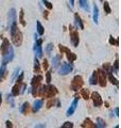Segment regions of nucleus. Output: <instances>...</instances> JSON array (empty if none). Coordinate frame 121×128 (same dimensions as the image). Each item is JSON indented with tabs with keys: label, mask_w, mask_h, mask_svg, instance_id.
<instances>
[{
	"label": "nucleus",
	"mask_w": 121,
	"mask_h": 128,
	"mask_svg": "<svg viewBox=\"0 0 121 128\" xmlns=\"http://www.w3.org/2000/svg\"><path fill=\"white\" fill-rule=\"evenodd\" d=\"M70 5H71V7H74V0H70Z\"/></svg>",
	"instance_id": "obj_47"
},
{
	"label": "nucleus",
	"mask_w": 121,
	"mask_h": 128,
	"mask_svg": "<svg viewBox=\"0 0 121 128\" xmlns=\"http://www.w3.org/2000/svg\"><path fill=\"white\" fill-rule=\"evenodd\" d=\"M70 41H71V43H72V45L74 46V47H78V45H79V33H78V31L74 30V29H72L71 27H70Z\"/></svg>",
	"instance_id": "obj_7"
},
{
	"label": "nucleus",
	"mask_w": 121,
	"mask_h": 128,
	"mask_svg": "<svg viewBox=\"0 0 121 128\" xmlns=\"http://www.w3.org/2000/svg\"><path fill=\"white\" fill-rule=\"evenodd\" d=\"M81 96L84 98V99H88L89 98V92H88V90L86 89H82L81 90Z\"/></svg>",
	"instance_id": "obj_30"
},
{
	"label": "nucleus",
	"mask_w": 121,
	"mask_h": 128,
	"mask_svg": "<svg viewBox=\"0 0 121 128\" xmlns=\"http://www.w3.org/2000/svg\"><path fill=\"white\" fill-rule=\"evenodd\" d=\"M42 43H43V40H42V39H37L36 41H35L34 51H35V54H36V58H43Z\"/></svg>",
	"instance_id": "obj_5"
},
{
	"label": "nucleus",
	"mask_w": 121,
	"mask_h": 128,
	"mask_svg": "<svg viewBox=\"0 0 121 128\" xmlns=\"http://www.w3.org/2000/svg\"><path fill=\"white\" fill-rule=\"evenodd\" d=\"M82 127H90V128H95V127H97V125L96 124H93V122H91L89 118H86V120L84 121V123L81 125Z\"/></svg>",
	"instance_id": "obj_21"
},
{
	"label": "nucleus",
	"mask_w": 121,
	"mask_h": 128,
	"mask_svg": "<svg viewBox=\"0 0 121 128\" xmlns=\"http://www.w3.org/2000/svg\"><path fill=\"white\" fill-rule=\"evenodd\" d=\"M34 71L35 73H39V61H38V58L36 57L34 59Z\"/></svg>",
	"instance_id": "obj_31"
},
{
	"label": "nucleus",
	"mask_w": 121,
	"mask_h": 128,
	"mask_svg": "<svg viewBox=\"0 0 121 128\" xmlns=\"http://www.w3.org/2000/svg\"><path fill=\"white\" fill-rule=\"evenodd\" d=\"M103 71H104L106 74H111V73H113V66H111L108 63H106L103 65Z\"/></svg>",
	"instance_id": "obj_25"
},
{
	"label": "nucleus",
	"mask_w": 121,
	"mask_h": 128,
	"mask_svg": "<svg viewBox=\"0 0 121 128\" xmlns=\"http://www.w3.org/2000/svg\"><path fill=\"white\" fill-rule=\"evenodd\" d=\"M74 24H75V27H76V28L84 29L83 21H82L81 17L79 16V14H78V13H75V14H74Z\"/></svg>",
	"instance_id": "obj_14"
},
{
	"label": "nucleus",
	"mask_w": 121,
	"mask_h": 128,
	"mask_svg": "<svg viewBox=\"0 0 121 128\" xmlns=\"http://www.w3.org/2000/svg\"><path fill=\"white\" fill-rule=\"evenodd\" d=\"M56 94H57V90L54 85H47V92L45 94L47 98H52Z\"/></svg>",
	"instance_id": "obj_10"
},
{
	"label": "nucleus",
	"mask_w": 121,
	"mask_h": 128,
	"mask_svg": "<svg viewBox=\"0 0 121 128\" xmlns=\"http://www.w3.org/2000/svg\"><path fill=\"white\" fill-rule=\"evenodd\" d=\"M48 66H49L48 60H47V59H44V61H43V68L45 69V71H47V69H48Z\"/></svg>",
	"instance_id": "obj_39"
},
{
	"label": "nucleus",
	"mask_w": 121,
	"mask_h": 128,
	"mask_svg": "<svg viewBox=\"0 0 121 128\" xmlns=\"http://www.w3.org/2000/svg\"><path fill=\"white\" fill-rule=\"evenodd\" d=\"M52 49H53V44L52 43H49L48 45H47V47H46V52L48 54L51 53V51H52Z\"/></svg>",
	"instance_id": "obj_34"
},
{
	"label": "nucleus",
	"mask_w": 121,
	"mask_h": 128,
	"mask_svg": "<svg viewBox=\"0 0 121 128\" xmlns=\"http://www.w3.org/2000/svg\"><path fill=\"white\" fill-rule=\"evenodd\" d=\"M97 75H98V83L101 86H105L106 85V73L103 69L99 68L97 71Z\"/></svg>",
	"instance_id": "obj_6"
},
{
	"label": "nucleus",
	"mask_w": 121,
	"mask_h": 128,
	"mask_svg": "<svg viewBox=\"0 0 121 128\" xmlns=\"http://www.w3.org/2000/svg\"><path fill=\"white\" fill-rule=\"evenodd\" d=\"M42 81H43V76H42V75H37V76H34L33 78H32L31 84H32V86H34V85H39Z\"/></svg>",
	"instance_id": "obj_16"
},
{
	"label": "nucleus",
	"mask_w": 121,
	"mask_h": 128,
	"mask_svg": "<svg viewBox=\"0 0 121 128\" xmlns=\"http://www.w3.org/2000/svg\"><path fill=\"white\" fill-rule=\"evenodd\" d=\"M62 127H63V128H72L73 127V124L71 123V122H66L65 124L62 125Z\"/></svg>",
	"instance_id": "obj_37"
},
{
	"label": "nucleus",
	"mask_w": 121,
	"mask_h": 128,
	"mask_svg": "<svg viewBox=\"0 0 121 128\" xmlns=\"http://www.w3.org/2000/svg\"><path fill=\"white\" fill-rule=\"evenodd\" d=\"M11 36H12V42L14 43L15 46L19 47V46L22 44V33L18 30V29H17V31L14 34H12Z\"/></svg>",
	"instance_id": "obj_4"
},
{
	"label": "nucleus",
	"mask_w": 121,
	"mask_h": 128,
	"mask_svg": "<svg viewBox=\"0 0 121 128\" xmlns=\"http://www.w3.org/2000/svg\"><path fill=\"white\" fill-rule=\"evenodd\" d=\"M23 77H25V74L20 73V76H18V78H17V83H21L23 80Z\"/></svg>",
	"instance_id": "obj_43"
},
{
	"label": "nucleus",
	"mask_w": 121,
	"mask_h": 128,
	"mask_svg": "<svg viewBox=\"0 0 121 128\" xmlns=\"http://www.w3.org/2000/svg\"><path fill=\"white\" fill-rule=\"evenodd\" d=\"M29 107H30V105H29L28 101H26V103H23L21 105V107L19 108V112L22 113V114H27L29 111Z\"/></svg>",
	"instance_id": "obj_17"
},
{
	"label": "nucleus",
	"mask_w": 121,
	"mask_h": 128,
	"mask_svg": "<svg viewBox=\"0 0 121 128\" xmlns=\"http://www.w3.org/2000/svg\"><path fill=\"white\" fill-rule=\"evenodd\" d=\"M43 104H44V100L42 99H37L34 101L33 104V108H32V110H33V112H38L40 109H42L43 107Z\"/></svg>",
	"instance_id": "obj_13"
},
{
	"label": "nucleus",
	"mask_w": 121,
	"mask_h": 128,
	"mask_svg": "<svg viewBox=\"0 0 121 128\" xmlns=\"http://www.w3.org/2000/svg\"><path fill=\"white\" fill-rule=\"evenodd\" d=\"M97 127H100V128H104V127H106V124H105V122H104V120L103 118H101V117H98L97 118Z\"/></svg>",
	"instance_id": "obj_28"
},
{
	"label": "nucleus",
	"mask_w": 121,
	"mask_h": 128,
	"mask_svg": "<svg viewBox=\"0 0 121 128\" xmlns=\"http://www.w3.org/2000/svg\"><path fill=\"white\" fill-rule=\"evenodd\" d=\"M35 127H46V125H36Z\"/></svg>",
	"instance_id": "obj_49"
},
{
	"label": "nucleus",
	"mask_w": 121,
	"mask_h": 128,
	"mask_svg": "<svg viewBox=\"0 0 121 128\" xmlns=\"http://www.w3.org/2000/svg\"><path fill=\"white\" fill-rule=\"evenodd\" d=\"M110 44H112V45H118V40H116L115 41V39L113 36H110Z\"/></svg>",
	"instance_id": "obj_40"
},
{
	"label": "nucleus",
	"mask_w": 121,
	"mask_h": 128,
	"mask_svg": "<svg viewBox=\"0 0 121 128\" xmlns=\"http://www.w3.org/2000/svg\"><path fill=\"white\" fill-rule=\"evenodd\" d=\"M78 101H79V97H75L74 99H73V101L71 103V105H70V107H69V109L67 110V113H66V115H67V116L72 115L73 113L75 112L76 107H78Z\"/></svg>",
	"instance_id": "obj_11"
},
{
	"label": "nucleus",
	"mask_w": 121,
	"mask_h": 128,
	"mask_svg": "<svg viewBox=\"0 0 121 128\" xmlns=\"http://www.w3.org/2000/svg\"><path fill=\"white\" fill-rule=\"evenodd\" d=\"M100 1H101V2H103V0H100Z\"/></svg>",
	"instance_id": "obj_50"
},
{
	"label": "nucleus",
	"mask_w": 121,
	"mask_h": 128,
	"mask_svg": "<svg viewBox=\"0 0 121 128\" xmlns=\"http://www.w3.org/2000/svg\"><path fill=\"white\" fill-rule=\"evenodd\" d=\"M11 46L10 42H9L8 39H3V41H2V44H1V47H0V50H1L2 54H4L5 52H7V50L9 49V47Z\"/></svg>",
	"instance_id": "obj_12"
},
{
	"label": "nucleus",
	"mask_w": 121,
	"mask_h": 128,
	"mask_svg": "<svg viewBox=\"0 0 121 128\" xmlns=\"http://www.w3.org/2000/svg\"><path fill=\"white\" fill-rule=\"evenodd\" d=\"M103 9H104V12H105L106 14H111V13H112L111 7H110V4H108L107 1H104V2H103Z\"/></svg>",
	"instance_id": "obj_29"
},
{
	"label": "nucleus",
	"mask_w": 121,
	"mask_h": 128,
	"mask_svg": "<svg viewBox=\"0 0 121 128\" xmlns=\"http://www.w3.org/2000/svg\"><path fill=\"white\" fill-rule=\"evenodd\" d=\"M7 127L8 128H10V127H13V124H12V122H10V121H7Z\"/></svg>",
	"instance_id": "obj_44"
},
{
	"label": "nucleus",
	"mask_w": 121,
	"mask_h": 128,
	"mask_svg": "<svg viewBox=\"0 0 121 128\" xmlns=\"http://www.w3.org/2000/svg\"><path fill=\"white\" fill-rule=\"evenodd\" d=\"M1 104H2V94L0 92V106H1Z\"/></svg>",
	"instance_id": "obj_48"
},
{
	"label": "nucleus",
	"mask_w": 121,
	"mask_h": 128,
	"mask_svg": "<svg viewBox=\"0 0 121 128\" xmlns=\"http://www.w3.org/2000/svg\"><path fill=\"white\" fill-rule=\"evenodd\" d=\"M91 99L93 101V105H95L96 107H100L103 105V100L101 98V96L98 92H93L91 93Z\"/></svg>",
	"instance_id": "obj_9"
},
{
	"label": "nucleus",
	"mask_w": 121,
	"mask_h": 128,
	"mask_svg": "<svg viewBox=\"0 0 121 128\" xmlns=\"http://www.w3.org/2000/svg\"><path fill=\"white\" fill-rule=\"evenodd\" d=\"M46 82L47 83H50L51 82V72H47V74H46Z\"/></svg>",
	"instance_id": "obj_36"
},
{
	"label": "nucleus",
	"mask_w": 121,
	"mask_h": 128,
	"mask_svg": "<svg viewBox=\"0 0 121 128\" xmlns=\"http://www.w3.org/2000/svg\"><path fill=\"white\" fill-rule=\"evenodd\" d=\"M19 73H20V68H16L15 71H14L13 75H12V80H14V79H15V78L19 75Z\"/></svg>",
	"instance_id": "obj_35"
},
{
	"label": "nucleus",
	"mask_w": 121,
	"mask_h": 128,
	"mask_svg": "<svg viewBox=\"0 0 121 128\" xmlns=\"http://www.w3.org/2000/svg\"><path fill=\"white\" fill-rule=\"evenodd\" d=\"M115 114H116V116H119V108L115 109Z\"/></svg>",
	"instance_id": "obj_46"
},
{
	"label": "nucleus",
	"mask_w": 121,
	"mask_h": 128,
	"mask_svg": "<svg viewBox=\"0 0 121 128\" xmlns=\"http://www.w3.org/2000/svg\"><path fill=\"white\" fill-rule=\"evenodd\" d=\"M5 75H7V65H5V64H2L1 67H0V81L3 80Z\"/></svg>",
	"instance_id": "obj_20"
},
{
	"label": "nucleus",
	"mask_w": 121,
	"mask_h": 128,
	"mask_svg": "<svg viewBox=\"0 0 121 128\" xmlns=\"http://www.w3.org/2000/svg\"><path fill=\"white\" fill-rule=\"evenodd\" d=\"M48 14H49L48 11H45V12H44V17H45L46 19H48Z\"/></svg>",
	"instance_id": "obj_45"
},
{
	"label": "nucleus",
	"mask_w": 121,
	"mask_h": 128,
	"mask_svg": "<svg viewBox=\"0 0 121 128\" xmlns=\"http://www.w3.org/2000/svg\"><path fill=\"white\" fill-rule=\"evenodd\" d=\"M72 69H73L72 62H70V63L65 62V63L62 64L61 68L58 69V74H60V75H63V76H65V75H68L69 73L72 71Z\"/></svg>",
	"instance_id": "obj_2"
},
{
	"label": "nucleus",
	"mask_w": 121,
	"mask_h": 128,
	"mask_svg": "<svg viewBox=\"0 0 121 128\" xmlns=\"http://www.w3.org/2000/svg\"><path fill=\"white\" fill-rule=\"evenodd\" d=\"M19 86H20V83H16L15 85L12 88V92H11L12 96H17V95H19Z\"/></svg>",
	"instance_id": "obj_22"
},
{
	"label": "nucleus",
	"mask_w": 121,
	"mask_h": 128,
	"mask_svg": "<svg viewBox=\"0 0 121 128\" xmlns=\"http://www.w3.org/2000/svg\"><path fill=\"white\" fill-rule=\"evenodd\" d=\"M89 83L91 85H96V84H98V75H97V71H95L93 73V75H91L90 79H89Z\"/></svg>",
	"instance_id": "obj_18"
},
{
	"label": "nucleus",
	"mask_w": 121,
	"mask_h": 128,
	"mask_svg": "<svg viewBox=\"0 0 121 128\" xmlns=\"http://www.w3.org/2000/svg\"><path fill=\"white\" fill-rule=\"evenodd\" d=\"M83 78L81 76H79V75H76V76L73 77V79L71 81V84H70V89L72 90V91H78L83 86Z\"/></svg>",
	"instance_id": "obj_1"
},
{
	"label": "nucleus",
	"mask_w": 121,
	"mask_h": 128,
	"mask_svg": "<svg viewBox=\"0 0 121 128\" xmlns=\"http://www.w3.org/2000/svg\"><path fill=\"white\" fill-rule=\"evenodd\" d=\"M61 59H62V57L60 56V54H57V56H54V57L52 58V67H53V68H57L58 66H60Z\"/></svg>",
	"instance_id": "obj_15"
},
{
	"label": "nucleus",
	"mask_w": 121,
	"mask_h": 128,
	"mask_svg": "<svg viewBox=\"0 0 121 128\" xmlns=\"http://www.w3.org/2000/svg\"><path fill=\"white\" fill-rule=\"evenodd\" d=\"M23 15H25V13H23V10L21 9V10H20V13H19V22L22 26H26V21H25V18H23Z\"/></svg>",
	"instance_id": "obj_32"
},
{
	"label": "nucleus",
	"mask_w": 121,
	"mask_h": 128,
	"mask_svg": "<svg viewBox=\"0 0 121 128\" xmlns=\"http://www.w3.org/2000/svg\"><path fill=\"white\" fill-rule=\"evenodd\" d=\"M93 21H95V24L97 25L98 24V19H99V9L98 7L95 4L93 5Z\"/></svg>",
	"instance_id": "obj_19"
},
{
	"label": "nucleus",
	"mask_w": 121,
	"mask_h": 128,
	"mask_svg": "<svg viewBox=\"0 0 121 128\" xmlns=\"http://www.w3.org/2000/svg\"><path fill=\"white\" fill-rule=\"evenodd\" d=\"M114 68H115V71L118 72V69H119V60L116 59L115 60V63H114Z\"/></svg>",
	"instance_id": "obj_42"
},
{
	"label": "nucleus",
	"mask_w": 121,
	"mask_h": 128,
	"mask_svg": "<svg viewBox=\"0 0 121 128\" xmlns=\"http://www.w3.org/2000/svg\"><path fill=\"white\" fill-rule=\"evenodd\" d=\"M67 53V59H68L70 62H73L74 60H76V54L75 53H73V52H71V51H68V52H66Z\"/></svg>",
	"instance_id": "obj_26"
},
{
	"label": "nucleus",
	"mask_w": 121,
	"mask_h": 128,
	"mask_svg": "<svg viewBox=\"0 0 121 128\" xmlns=\"http://www.w3.org/2000/svg\"><path fill=\"white\" fill-rule=\"evenodd\" d=\"M14 25H17V21H16V10L13 8L9 11V29Z\"/></svg>",
	"instance_id": "obj_8"
},
{
	"label": "nucleus",
	"mask_w": 121,
	"mask_h": 128,
	"mask_svg": "<svg viewBox=\"0 0 121 128\" xmlns=\"http://www.w3.org/2000/svg\"><path fill=\"white\" fill-rule=\"evenodd\" d=\"M53 105H54V99H53V97H52V98H50V99L48 100V103H47L46 106H47V108H51Z\"/></svg>",
	"instance_id": "obj_38"
},
{
	"label": "nucleus",
	"mask_w": 121,
	"mask_h": 128,
	"mask_svg": "<svg viewBox=\"0 0 121 128\" xmlns=\"http://www.w3.org/2000/svg\"><path fill=\"white\" fill-rule=\"evenodd\" d=\"M108 79H110V81L113 84H115L116 86L119 85V82H118V79L117 78H115L114 77V75H113V73H111V74H108Z\"/></svg>",
	"instance_id": "obj_24"
},
{
	"label": "nucleus",
	"mask_w": 121,
	"mask_h": 128,
	"mask_svg": "<svg viewBox=\"0 0 121 128\" xmlns=\"http://www.w3.org/2000/svg\"><path fill=\"white\" fill-rule=\"evenodd\" d=\"M43 3H44V5H45V7L47 8V9H48V10H51V9L53 8V5H52V3H51V2H49L48 1V0H43Z\"/></svg>",
	"instance_id": "obj_33"
},
{
	"label": "nucleus",
	"mask_w": 121,
	"mask_h": 128,
	"mask_svg": "<svg viewBox=\"0 0 121 128\" xmlns=\"http://www.w3.org/2000/svg\"><path fill=\"white\" fill-rule=\"evenodd\" d=\"M36 30H37V33L39 34V35H43L44 34V27L42 26V24H40V21H37L36 22Z\"/></svg>",
	"instance_id": "obj_27"
},
{
	"label": "nucleus",
	"mask_w": 121,
	"mask_h": 128,
	"mask_svg": "<svg viewBox=\"0 0 121 128\" xmlns=\"http://www.w3.org/2000/svg\"><path fill=\"white\" fill-rule=\"evenodd\" d=\"M58 47H60V50H61V52H65V53H66V52H68V51H69V48L65 47V46H62V45H60Z\"/></svg>",
	"instance_id": "obj_41"
},
{
	"label": "nucleus",
	"mask_w": 121,
	"mask_h": 128,
	"mask_svg": "<svg viewBox=\"0 0 121 128\" xmlns=\"http://www.w3.org/2000/svg\"><path fill=\"white\" fill-rule=\"evenodd\" d=\"M79 3H80V7H81L82 9H84L85 11L89 10V5H88L87 0H79Z\"/></svg>",
	"instance_id": "obj_23"
},
{
	"label": "nucleus",
	"mask_w": 121,
	"mask_h": 128,
	"mask_svg": "<svg viewBox=\"0 0 121 128\" xmlns=\"http://www.w3.org/2000/svg\"><path fill=\"white\" fill-rule=\"evenodd\" d=\"M2 64H7L8 62H11L12 60L14 59V49L12 46L9 47V49L7 50L4 54H2Z\"/></svg>",
	"instance_id": "obj_3"
}]
</instances>
